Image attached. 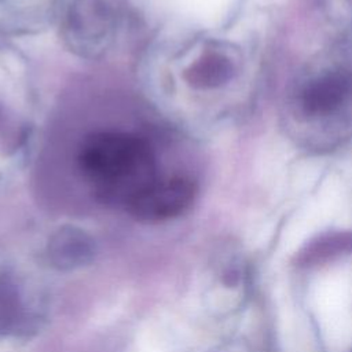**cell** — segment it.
<instances>
[{
    "label": "cell",
    "instance_id": "1",
    "mask_svg": "<svg viewBox=\"0 0 352 352\" xmlns=\"http://www.w3.org/2000/svg\"><path fill=\"white\" fill-rule=\"evenodd\" d=\"M77 161L96 195L107 204L128 208L160 180L150 143L131 132L99 131L87 136Z\"/></svg>",
    "mask_w": 352,
    "mask_h": 352
},
{
    "label": "cell",
    "instance_id": "6",
    "mask_svg": "<svg viewBox=\"0 0 352 352\" xmlns=\"http://www.w3.org/2000/svg\"><path fill=\"white\" fill-rule=\"evenodd\" d=\"M352 253V231H330L309 239L294 256L298 267H316Z\"/></svg>",
    "mask_w": 352,
    "mask_h": 352
},
{
    "label": "cell",
    "instance_id": "3",
    "mask_svg": "<svg viewBox=\"0 0 352 352\" xmlns=\"http://www.w3.org/2000/svg\"><path fill=\"white\" fill-rule=\"evenodd\" d=\"M195 194V183L190 177L177 175L169 179H160L126 209L139 220H166L187 210Z\"/></svg>",
    "mask_w": 352,
    "mask_h": 352
},
{
    "label": "cell",
    "instance_id": "4",
    "mask_svg": "<svg viewBox=\"0 0 352 352\" xmlns=\"http://www.w3.org/2000/svg\"><path fill=\"white\" fill-rule=\"evenodd\" d=\"M96 253L94 238L74 226L60 227L48 241L47 254L52 267L73 271L88 265Z\"/></svg>",
    "mask_w": 352,
    "mask_h": 352
},
{
    "label": "cell",
    "instance_id": "2",
    "mask_svg": "<svg viewBox=\"0 0 352 352\" xmlns=\"http://www.w3.org/2000/svg\"><path fill=\"white\" fill-rule=\"evenodd\" d=\"M113 15L102 0H74L63 23L70 45L85 55L103 50L111 32Z\"/></svg>",
    "mask_w": 352,
    "mask_h": 352
},
{
    "label": "cell",
    "instance_id": "5",
    "mask_svg": "<svg viewBox=\"0 0 352 352\" xmlns=\"http://www.w3.org/2000/svg\"><path fill=\"white\" fill-rule=\"evenodd\" d=\"M352 91V77L333 72L311 81L301 94V107L307 116H327L337 110Z\"/></svg>",
    "mask_w": 352,
    "mask_h": 352
},
{
    "label": "cell",
    "instance_id": "8",
    "mask_svg": "<svg viewBox=\"0 0 352 352\" xmlns=\"http://www.w3.org/2000/svg\"><path fill=\"white\" fill-rule=\"evenodd\" d=\"M19 302L14 289L8 285H0V331L12 329L18 320Z\"/></svg>",
    "mask_w": 352,
    "mask_h": 352
},
{
    "label": "cell",
    "instance_id": "7",
    "mask_svg": "<svg viewBox=\"0 0 352 352\" xmlns=\"http://www.w3.org/2000/svg\"><path fill=\"white\" fill-rule=\"evenodd\" d=\"M232 74V62L226 55L205 52L184 70L183 77L192 88L212 89L228 82Z\"/></svg>",
    "mask_w": 352,
    "mask_h": 352
}]
</instances>
